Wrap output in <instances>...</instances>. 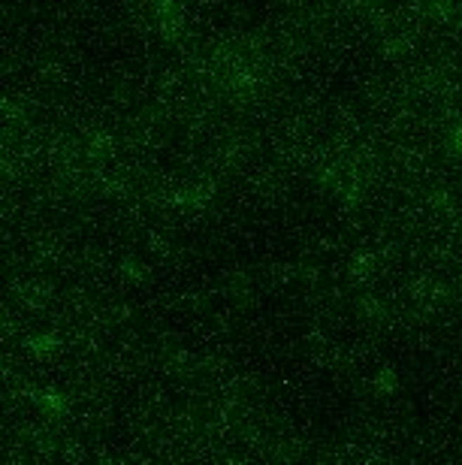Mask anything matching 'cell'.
Segmentation results:
<instances>
[{
    "mask_svg": "<svg viewBox=\"0 0 462 465\" xmlns=\"http://www.w3.org/2000/svg\"><path fill=\"white\" fill-rule=\"evenodd\" d=\"M58 336L55 332H39V336H31L27 339V351L34 353V357H48V353H55L58 351Z\"/></svg>",
    "mask_w": 462,
    "mask_h": 465,
    "instance_id": "6da1fadb",
    "label": "cell"
}]
</instances>
